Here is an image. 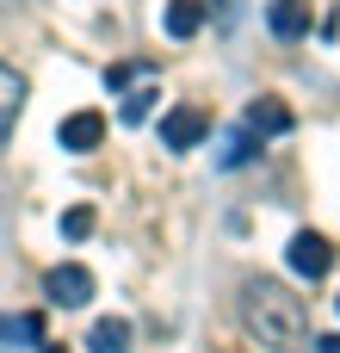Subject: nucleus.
Segmentation results:
<instances>
[{"label": "nucleus", "mask_w": 340, "mask_h": 353, "mask_svg": "<svg viewBox=\"0 0 340 353\" xmlns=\"http://www.w3.org/2000/svg\"><path fill=\"white\" fill-rule=\"evenodd\" d=\"M266 25H273V37H310L316 0H266Z\"/></svg>", "instance_id": "7"}, {"label": "nucleus", "mask_w": 340, "mask_h": 353, "mask_svg": "<svg viewBox=\"0 0 340 353\" xmlns=\"http://www.w3.org/2000/svg\"><path fill=\"white\" fill-rule=\"evenodd\" d=\"M43 298L62 304V310H81V304H93V273L81 261H62V267L43 273Z\"/></svg>", "instance_id": "2"}, {"label": "nucleus", "mask_w": 340, "mask_h": 353, "mask_svg": "<svg viewBox=\"0 0 340 353\" xmlns=\"http://www.w3.org/2000/svg\"><path fill=\"white\" fill-rule=\"evenodd\" d=\"M204 12H211L204 0H167V37H180V43L198 37L204 31Z\"/></svg>", "instance_id": "8"}, {"label": "nucleus", "mask_w": 340, "mask_h": 353, "mask_svg": "<svg viewBox=\"0 0 340 353\" xmlns=\"http://www.w3.org/2000/svg\"><path fill=\"white\" fill-rule=\"evenodd\" d=\"M285 261H291V273H297V279H322V273L334 267V248H328L316 230H297V236H291V248H285Z\"/></svg>", "instance_id": "5"}, {"label": "nucleus", "mask_w": 340, "mask_h": 353, "mask_svg": "<svg viewBox=\"0 0 340 353\" xmlns=\"http://www.w3.org/2000/svg\"><path fill=\"white\" fill-rule=\"evenodd\" d=\"M242 323H248V335L260 347H273V353H304L310 347V310L279 279H248L242 285Z\"/></svg>", "instance_id": "1"}, {"label": "nucleus", "mask_w": 340, "mask_h": 353, "mask_svg": "<svg viewBox=\"0 0 340 353\" xmlns=\"http://www.w3.org/2000/svg\"><path fill=\"white\" fill-rule=\"evenodd\" d=\"M87 353H130V323L124 316H99L93 335H87Z\"/></svg>", "instance_id": "10"}, {"label": "nucleus", "mask_w": 340, "mask_h": 353, "mask_svg": "<svg viewBox=\"0 0 340 353\" xmlns=\"http://www.w3.org/2000/svg\"><path fill=\"white\" fill-rule=\"evenodd\" d=\"M242 124H248V130H260V137H285V130H291L297 118H291V105H285L279 93H260V99H248Z\"/></svg>", "instance_id": "6"}, {"label": "nucleus", "mask_w": 340, "mask_h": 353, "mask_svg": "<svg viewBox=\"0 0 340 353\" xmlns=\"http://www.w3.org/2000/svg\"><path fill=\"white\" fill-rule=\"evenodd\" d=\"M204 137H211V112H204V105H173V112L161 118V143H167L173 155L198 149Z\"/></svg>", "instance_id": "3"}, {"label": "nucleus", "mask_w": 340, "mask_h": 353, "mask_svg": "<svg viewBox=\"0 0 340 353\" xmlns=\"http://www.w3.org/2000/svg\"><path fill=\"white\" fill-rule=\"evenodd\" d=\"M149 105H155V93H149V87H136V93L124 99V124H142V118H149Z\"/></svg>", "instance_id": "13"}, {"label": "nucleus", "mask_w": 340, "mask_h": 353, "mask_svg": "<svg viewBox=\"0 0 340 353\" xmlns=\"http://www.w3.org/2000/svg\"><path fill=\"white\" fill-rule=\"evenodd\" d=\"M56 143H62L68 155L99 149V143H105V112H93V105H87V112H68V118L56 124Z\"/></svg>", "instance_id": "4"}, {"label": "nucleus", "mask_w": 340, "mask_h": 353, "mask_svg": "<svg viewBox=\"0 0 340 353\" xmlns=\"http://www.w3.org/2000/svg\"><path fill=\"white\" fill-rule=\"evenodd\" d=\"M260 143H266V137L242 124V130H235V137L223 143V168H242V161H254V149H260Z\"/></svg>", "instance_id": "11"}, {"label": "nucleus", "mask_w": 340, "mask_h": 353, "mask_svg": "<svg viewBox=\"0 0 340 353\" xmlns=\"http://www.w3.org/2000/svg\"><path fill=\"white\" fill-rule=\"evenodd\" d=\"M62 236H68V242L93 236V205H74V211H62Z\"/></svg>", "instance_id": "12"}, {"label": "nucleus", "mask_w": 340, "mask_h": 353, "mask_svg": "<svg viewBox=\"0 0 340 353\" xmlns=\"http://www.w3.org/2000/svg\"><path fill=\"white\" fill-rule=\"evenodd\" d=\"M316 353H340V335H322V341H316Z\"/></svg>", "instance_id": "14"}, {"label": "nucleus", "mask_w": 340, "mask_h": 353, "mask_svg": "<svg viewBox=\"0 0 340 353\" xmlns=\"http://www.w3.org/2000/svg\"><path fill=\"white\" fill-rule=\"evenodd\" d=\"M19 105H25V74H12V68L0 62V149H6V137H12Z\"/></svg>", "instance_id": "9"}]
</instances>
